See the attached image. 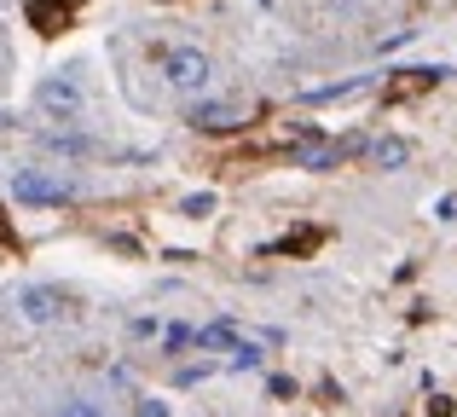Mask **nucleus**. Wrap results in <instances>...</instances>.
<instances>
[{"label": "nucleus", "mask_w": 457, "mask_h": 417, "mask_svg": "<svg viewBox=\"0 0 457 417\" xmlns=\"http://www.w3.org/2000/svg\"><path fill=\"white\" fill-rule=\"evenodd\" d=\"M162 76H168V88H179V93H203L209 88V58L197 53V46H174V53L162 58Z\"/></svg>", "instance_id": "obj_1"}, {"label": "nucleus", "mask_w": 457, "mask_h": 417, "mask_svg": "<svg viewBox=\"0 0 457 417\" xmlns=\"http://www.w3.org/2000/svg\"><path fill=\"white\" fill-rule=\"evenodd\" d=\"M35 104H41L46 116H58V122H76L81 116V88L70 76H46L41 88H35Z\"/></svg>", "instance_id": "obj_2"}, {"label": "nucleus", "mask_w": 457, "mask_h": 417, "mask_svg": "<svg viewBox=\"0 0 457 417\" xmlns=\"http://www.w3.org/2000/svg\"><path fill=\"white\" fill-rule=\"evenodd\" d=\"M244 122H249V104H244V99L191 104V128H203V134H226V128H244Z\"/></svg>", "instance_id": "obj_3"}, {"label": "nucleus", "mask_w": 457, "mask_h": 417, "mask_svg": "<svg viewBox=\"0 0 457 417\" xmlns=\"http://www.w3.org/2000/svg\"><path fill=\"white\" fill-rule=\"evenodd\" d=\"M64 307H70V296L53 290V284H29V290L18 296V313L29 319V325H53V319H64Z\"/></svg>", "instance_id": "obj_4"}, {"label": "nucleus", "mask_w": 457, "mask_h": 417, "mask_svg": "<svg viewBox=\"0 0 457 417\" xmlns=\"http://www.w3.org/2000/svg\"><path fill=\"white\" fill-rule=\"evenodd\" d=\"M12 192L23 204H70V180H53V174H35V169L12 174Z\"/></svg>", "instance_id": "obj_5"}, {"label": "nucleus", "mask_w": 457, "mask_h": 417, "mask_svg": "<svg viewBox=\"0 0 457 417\" xmlns=\"http://www.w3.org/2000/svg\"><path fill=\"white\" fill-rule=\"evenodd\" d=\"M191 342H197L203 354H237L249 337H237V325H226V319H214V325H203V330H191Z\"/></svg>", "instance_id": "obj_6"}, {"label": "nucleus", "mask_w": 457, "mask_h": 417, "mask_svg": "<svg viewBox=\"0 0 457 417\" xmlns=\"http://www.w3.org/2000/svg\"><path fill=\"white\" fill-rule=\"evenodd\" d=\"M347 139H312V146H302L295 151V163H302V169H336V163H347Z\"/></svg>", "instance_id": "obj_7"}, {"label": "nucleus", "mask_w": 457, "mask_h": 417, "mask_svg": "<svg viewBox=\"0 0 457 417\" xmlns=\"http://www.w3.org/2000/svg\"><path fill=\"white\" fill-rule=\"evenodd\" d=\"M29 23H35L41 35L70 29V0H29Z\"/></svg>", "instance_id": "obj_8"}, {"label": "nucleus", "mask_w": 457, "mask_h": 417, "mask_svg": "<svg viewBox=\"0 0 457 417\" xmlns=\"http://www.w3.org/2000/svg\"><path fill=\"white\" fill-rule=\"evenodd\" d=\"M440 76H446V70H400V81H388V99H417V93L435 88Z\"/></svg>", "instance_id": "obj_9"}, {"label": "nucleus", "mask_w": 457, "mask_h": 417, "mask_svg": "<svg viewBox=\"0 0 457 417\" xmlns=\"http://www.w3.org/2000/svg\"><path fill=\"white\" fill-rule=\"evenodd\" d=\"M370 163H377V169H405V163H411V146H405V139H377V146H370Z\"/></svg>", "instance_id": "obj_10"}, {"label": "nucleus", "mask_w": 457, "mask_h": 417, "mask_svg": "<svg viewBox=\"0 0 457 417\" xmlns=\"http://www.w3.org/2000/svg\"><path fill=\"white\" fill-rule=\"evenodd\" d=\"M53 417H104V406H99V400H64Z\"/></svg>", "instance_id": "obj_11"}, {"label": "nucleus", "mask_w": 457, "mask_h": 417, "mask_svg": "<svg viewBox=\"0 0 457 417\" xmlns=\"http://www.w3.org/2000/svg\"><path fill=\"white\" fill-rule=\"evenodd\" d=\"M214 209V197L209 192H197V197H186V214H209Z\"/></svg>", "instance_id": "obj_12"}, {"label": "nucleus", "mask_w": 457, "mask_h": 417, "mask_svg": "<svg viewBox=\"0 0 457 417\" xmlns=\"http://www.w3.org/2000/svg\"><path fill=\"white\" fill-rule=\"evenodd\" d=\"M0 249H12V226H6V209H0Z\"/></svg>", "instance_id": "obj_13"}]
</instances>
